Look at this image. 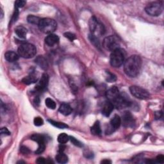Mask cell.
Instances as JSON below:
<instances>
[{"label":"cell","instance_id":"cell-1","mask_svg":"<svg viewBox=\"0 0 164 164\" xmlns=\"http://www.w3.org/2000/svg\"><path fill=\"white\" fill-rule=\"evenodd\" d=\"M142 60L138 55H132L124 62V70L126 74L134 78L137 76L140 71Z\"/></svg>","mask_w":164,"mask_h":164},{"label":"cell","instance_id":"cell-2","mask_svg":"<svg viewBox=\"0 0 164 164\" xmlns=\"http://www.w3.org/2000/svg\"><path fill=\"white\" fill-rule=\"evenodd\" d=\"M125 52L121 48H118L112 52L110 55V64L114 67H121L124 62L125 59Z\"/></svg>","mask_w":164,"mask_h":164},{"label":"cell","instance_id":"cell-3","mask_svg":"<svg viewBox=\"0 0 164 164\" xmlns=\"http://www.w3.org/2000/svg\"><path fill=\"white\" fill-rule=\"evenodd\" d=\"M38 28L42 32L47 34H52L57 28V24L54 19L50 18L41 19L38 24Z\"/></svg>","mask_w":164,"mask_h":164},{"label":"cell","instance_id":"cell-4","mask_svg":"<svg viewBox=\"0 0 164 164\" xmlns=\"http://www.w3.org/2000/svg\"><path fill=\"white\" fill-rule=\"evenodd\" d=\"M19 55L25 59H30L37 53V49L34 45L29 43L21 44L18 48Z\"/></svg>","mask_w":164,"mask_h":164},{"label":"cell","instance_id":"cell-5","mask_svg":"<svg viewBox=\"0 0 164 164\" xmlns=\"http://www.w3.org/2000/svg\"><path fill=\"white\" fill-rule=\"evenodd\" d=\"M89 28L92 35L98 37L103 35L105 32V26L103 25L98 21L95 17H92L89 21Z\"/></svg>","mask_w":164,"mask_h":164},{"label":"cell","instance_id":"cell-6","mask_svg":"<svg viewBox=\"0 0 164 164\" xmlns=\"http://www.w3.org/2000/svg\"><path fill=\"white\" fill-rule=\"evenodd\" d=\"M103 46L105 49L110 52L119 48V42L114 36H109L105 38L103 42Z\"/></svg>","mask_w":164,"mask_h":164},{"label":"cell","instance_id":"cell-7","mask_svg":"<svg viewBox=\"0 0 164 164\" xmlns=\"http://www.w3.org/2000/svg\"><path fill=\"white\" fill-rule=\"evenodd\" d=\"M146 12L151 16L160 15L163 11V6L160 3L154 2L149 4L145 8Z\"/></svg>","mask_w":164,"mask_h":164},{"label":"cell","instance_id":"cell-8","mask_svg":"<svg viewBox=\"0 0 164 164\" xmlns=\"http://www.w3.org/2000/svg\"><path fill=\"white\" fill-rule=\"evenodd\" d=\"M131 94L139 99H146L149 98V94L146 90L138 86H131L129 88Z\"/></svg>","mask_w":164,"mask_h":164},{"label":"cell","instance_id":"cell-9","mask_svg":"<svg viewBox=\"0 0 164 164\" xmlns=\"http://www.w3.org/2000/svg\"><path fill=\"white\" fill-rule=\"evenodd\" d=\"M31 139L38 143V149L35 151V154L39 155L43 152L46 148V139L44 135L39 134H34L31 137Z\"/></svg>","mask_w":164,"mask_h":164},{"label":"cell","instance_id":"cell-10","mask_svg":"<svg viewBox=\"0 0 164 164\" xmlns=\"http://www.w3.org/2000/svg\"><path fill=\"white\" fill-rule=\"evenodd\" d=\"M121 124V118L118 115H115L114 117L111 119L108 127L106 128L105 131L106 134L109 135L114 133L115 130H117L120 127Z\"/></svg>","mask_w":164,"mask_h":164},{"label":"cell","instance_id":"cell-11","mask_svg":"<svg viewBox=\"0 0 164 164\" xmlns=\"http://www.w3.org/2000/svg\"><path fill=\"white\" fill-rule=\"evenodd\" d=\"M113 105H114V107L117 108V109H122L127 108L131 106L132 103L127 98L124 97V96L122 95H119V96L112 102Z\"/></svg>","mask_w":164,"mask_h":164},{"label":"cell","instance_id":"cell-12","mask_svg":"<svg viewBox=\"0 0 164 164\" xmlns=\"http://www.w3.org/2000/svg\"><path fill=\"white\" fill-rule=\"evenodd\" d=\"M121 123H122L123 126L126 128L133 127L134 126L135 120L131 113L128 111L124 112L121 119Z\"/></svg>","mask_w":164,"mask_h":164},{"label":"cell","instance_id":"cell-13","mask_svg":"<svg viewBox=\"0 0 164 164\" xmlns=\"http://www.w3.org/2000/svg\"><path fill=\"white\" fill-rule=\"evenodd\" d=\"M49 82V76L46 74V73H44L41 76V78L40 80L37 84L35 87V89L37 91H43L45 89H46L48 87Z\"/></svg>","mask_w":164,"mask_h":164},{"label":"cell","instance_id":"cell-14","mask_svg":"<svg viewBox=\"0 0 164 164\" xmlns=\"http://www.w3.org/2000/svg\"><path fill=\"white\" fill-rule=\"evenodd\" d=\"M119 90L118 88L116 87H112V88L107 90V92H106V96L107 99L112 103L114 101H115L119 96Z\"/></svg>","mask_w":164,"mask_h":164},{"label":"cell","instance_id":"cell-15","mask_svg":"<svg viewBox=\"0 0 164 164\" xmlns=\"http://www.w3.org/2000/svg\"><path fill=\"white\" fill-rule=\"evenodd\" d=\"M114 106L113 105V103L110 101H107L106 102L103 106V109H102V114L106 116V117H109L110 114L114 110Z\"/></svg>","mask_w":164,"mask_h":164},{"label":"cell","instance_id":"cell-16","mask_svg":"<svg viewBox=\"0 0 164 164\" xmlns=\"http://www.w3.org/2000/svg\"><path fill=\"white\" fill-rule=\"evenodd\" d=\"M59 41V37L58 35L55 34H49L48 36H47L45 38V42H46V44L49 46H53L56 44H57Z\"/></svg>","mask_w":164,"mask_h":164},{"label":"cell","instance_id":"cell-17","mask_svg":"<svg viewBox=\"0 0 164 164\" xmlns=\"http://www.w3.org/2000/svg\"><path fill=\"white\" fill-rule=\"evenodd\" d=\"M59 112L64 115H69L72 112V108L71 106L67 103L62 104L59 108Z\"/></svg>","mask_w":164,"mask_h":164},{"label":"cell","instance_id":"cell-18","mask_svg":"<svg viewBox=\"0 0 164 164\" xmlns=\"http://www.w3.org/2000/svg\"><path fill=\"white\" fill-rule=\"evenodd\" d=\"M5 58L9 62H14L19 59V55L15 52L9 51L5 54Z\"/></svg>","mask_w":164,"mask_h":164},{"label":"cell","instance_id":"cell-19","mask_svg":"<svg viewBox=\"0 0 164 164\" xmlns=\"http://www.w3.org/2000/svg\"><path fill=\"white\" fill-rule=\"evenodd\" d=\"M35 63L40 66L42 69H46L48 67L46 59L42 56H38L35 59Z\"/></svg>","mask_w":164,"mask_h":164},{"label":"cell","instance_id":"cell-20","mask_svg":"<svg viewBox=\"0 0 164 164\" xmlns=\"http://www.w3.org/2000/svg\"><path fill=\"white\" fill-rule=\"evenodd\" d=\"M37 80L38 77L36 75H35L34 74H30V75H28L22 79V82L26 85H30L37 82Z\"/></svg>","mask_w":164,"mask_h":164},{"label":"cell","instance_id":"cell-21","mask_svg":"<svg viewBox=\"0 0 164 164\" xmlns=\"http://www.w3.org/2000/svg\"><path fill=\"white\" fill-rule=\"evenodd\" d=\"M15 32L19 38H25L27 35V30L23 26H18L15 28Z\"/></svg>","mask_w":164,"mask_h":164},{"label":"cell","instance_id":"cell-22","mask_svg":"<svg viewBox=\"0 0 164 164\" xmlns=\"http://www.w3.org/2000/svg\"><path fill=\"white\" fill-rule=\"evenodd\" d=\"M90 132L94 135H100L101 134V129L99 121H96L90 128Z\"/></svg>","mask_w":164,"mask_h":164},{"label":"cell","instance_id":"cell-23","mask_svg":"<svg viewBox=\"0 0 164 164\" xmlns=\"http://www.w3.org/2000/svg\"><path fill=\"white\" fill-rule=\"evenodd\" d=\"M55 159L60 163H65L68 162V157L63 152H59V153L56 156Z\"/></svg>","mask_w":164,"mask_h":164},{"label":"cell","instance_id":"cell-24","mask_svg":"<svg viewBox=\"0 0 164 164\" xmlns=\"http://www.w3.org/2000/svg\"><path fill=\"white\" fill-rule=\"evenodd\" d=\"M41 20V19L40 18H38V17H37V16H35V15H28V18H27L28 22H29V23L32 24V25H38Z\"/></svg>","mask_w":164,"mask_h":164},{"label":"cell","instance_id":"cell-25","mask_svg":"<svg viewBox=\"0 0 164 164\" xmlns=\"http://www.w3.org/2000/svg\"><path fill=\"white\" fill-rule=\"evenodd\" d=\"M69 140V137L66 133H60L58 137V142L60 144H64L68 142Z\"/></svg>","mask_w":164,"mask_h":164},{"label":"cell","instance_id":"cell-26","mask_svg":"<svg viewBox=\"0 0 164 164\" xmlns=\"http://www.w3.org/2000/svg\"><path fill=\"white\" fill-rule=\"evenodd\" d=\"M48 121L50 122L51 124H52L53 126H54L55 127H56L57 128H59V129H65V128H68V126L63 122H56V121H55L53 120H48Z\"/></svg>","mask_w":164,"mask_h":164},{"label":"cell","instance_id":"cell-27","mask_svg":"<svg viewBox=\"0 0 164 164\" xmlns=\"http://www.w3.org/2000/svg\"><path fill=\"white\" fill-rule=\"evenodd\" d=\"M89 39H90V42H92V44L94 45L95 47H96L98 49H100V44H99V42L98 37H96L94 35L91 34L89 36Z\"/></svg>","mask_w":164,"mask_h":164},{"label":"cell","instance_id":"cell-28","mask_svg":"<svg viewBox=\"0 0 164 164\" xmlns=\"http://www.w3.org/2000/svg\"><path fill=\"white\" fill-rule=\"evenodd\" d=\"M45 103H46V105L48 107L49 109L54 110L56 108V103H55V101L52 99L47 98L46 99V101H45Z\"/></svg>","mask_w":164,"mask_h":164},{"label":"cell","instance_id":"cell-29","mask_svg":"<svg viewBox=\"0 0 164 164\" xmlns=\"http://www.w3.org/2000/svg\"><path fill=\"white\" fill-rule=\"evenodd\" d=\"M116 76L111 73L110 71H107L106 72V80L107 82H109L110 83L114 82L116 80Z\"/></svg>","mask_w":164,"mask_h":164},{"label":"cell","instance_id":"cell-30","mask_svg":"<svg viewBox=\"0 0 164 164\" xmlns=\"http://www.w3.org/2000/svg\"><path fill=\"white\" fill-rule=\"evenodd\" d=\"M69 140H71V142H72V144H73L75 146H76L77 147H79V148H82V147L83 146L82 143L80 142V141H79L78 140H77L74 137H69Z\"/></svg>","mask_w":164,"mask_h":164},{"label":"cell","instance_id":"cell-31","mask_svg":"<svg viewBox=\"0 0 164 164\" xmlns=\"http://www.w3.org/2000/svg\"><path fill=\"white\" fill-rule=\"evenodd\" d=\"M33 122H34V124L37 126H41L42 125H43L44 124V121L40 117H37L34 119V120H33Z\"/></svg>","mask_w":164,"mask_h":164},{"label":"cell","instance_id":"cell-32","mask_svg":"<svg viewBox=\"0 0 164 164\" xmlns=\"http://www.w3.org/2000/svg\"><path fill=\"white\" fill-rule=\"evenodd\" d=\"M64 36L65 37L67 38L71 41H73L76 39V35L74 34V33H72L71 32H66L64 33Z\"/></svg>","mask_w":164,"mask_h":164},{"label":"cell","instance_id":"cell-33","mask_svg":"<svg viewBox=\"0 0 164 164\" xmlns=\"http://www.w3.org/2000/svg\"><path fill=\"white\" fill-rule=\"evenodd\" d=\"M26 4V2L23 0H18L15 2V8H22Z\"/></svg>","mask_w":164,"mask_h":164},{"label":"cell","instance_id":"cell-34","mask_svg":"<svg viewBox=\"0 0 164 164\" xmlns=\"http://www.w3.org/2000/svg\"><path fill=\"white\" fill-rule=\"evenodd\" d=\"M20 151L21 152H22V154L24 155H27V154H29L30 152V149H28L27 147L25 146H22L21 147V149H20Z\"/></svg>","mask_w":164,"mask_h":164},{"label":"cell","instance_id":"cell-35","mask_svg":"<svg viewBox=\"0 0 164 164\" xmlns=\"http://www.w3.org/2000/svg\"><path fill=\"white\" fill-rule=\"evenodd\" d=\"M18 15H19V10H18V8H15V10H14V14H13V16H12V21L13 22H15L17 21V19H18Z\"/></svg>","mask_w":164,"mask_h":164},{"label":"cell","instance_id":"cell-36","mask_svg":"<svg viewBox=\"0 0 164 164\" xmlns=\"http://www.w3.org/2000/svg\"><path fill=\"white\" fill-rule=\"evenodd\" d=\"M156 162L159 163H164V156L162 155H158L156 158Z\"/></svg>","mask_w":164,"mask_h":164},{"label":"cell","instance_id":"cell-37","mask_svg":"<svg viewBox=\"0 0 164 164\" xmlns=\"http://www.w3.org/2000/svg\"><path fill=\"white\" fill-rule=\"evenodd\" d=\"M1 135H10V132L8 131V129L7 128H2L1 129Z\"/></svg>","mask_w":164,"mask_h":164},{"label":"cell","instance_id":"cell-38","mask_svg":"<svg viewBox=\"0 0 164 164\" xmlns=\"http://www.w3.org/2000/svg\"><path fill=\"white\" fill-rule=\"evenodd\" d=\"M36 162L37 163H39V164H43V163H46V160L44 158L40 157V158H38V159L37 160Z\"/></svg>","mask_w":164,"mask_h":164},{"label":"cell","instance_id":"cell-39","mask_svg":"<svg viewBox=\"0 0 164 164\" xmlns=\"http://www.w3.org/2000/svg\"><path fill=\"white\" fill-rule=\"evenodd\" d=\"M162 116V112H157L155 113V117L156 119H158Z\"/></svg>","mask_w":164,"mask_h":164},{"label":"cell","instance_id":"cell-40","mask_svg":"<svg viewBox=\"0 0 164 164\" xmlns=\"http://www.w3.org/2000/svg\"><path fill=\"white\" fill-rule=\"evenodd\" d=\"M65 147L63 145V144H61V145L59 146V152H63L65 149Z\"/></svg>","mask_w":164,"mask_h":164},{"label":"cell","instance_id":"cell-41","mask_svg":"<svg viewBox=\"0 0 164 164\" xmlns=\"http://www.w3.org/2000/svg\"><path fill=\"white\" fill-rule=\"evenodd\" d=\"M101 163H112V162L109 160H103L101 161Z\"/></svg>","mask_w":164,"mask_h":164},{"label":"cell","instance_id":"cell-42","mask_svg":"<svg viewBox=\"0 0 164 164\" xmlns=\"http://www.w3.org/2000/svg\"><path fill=\"white\" fill-rule=\"evenodd\" d=\"M35 103L36 105H38L39 104V102H40V101H39V98L38 97H37L35 99Z\"/></svg>","mask_w":164,"mask_h":164},{"label":"cell","instance_id":"cell-43","mask_svg":"<svg viewBox=\"0 0 164 164\" xmlns=\"http://www.w3.org/2000/svg\"><path fill=\"white\" fill-rule=\"evenodd\" d=\"M25 163V162H22V161H19V162H18V163Z\"/></svg>","mask_w":164,"mask_h":164}]
</instances>
